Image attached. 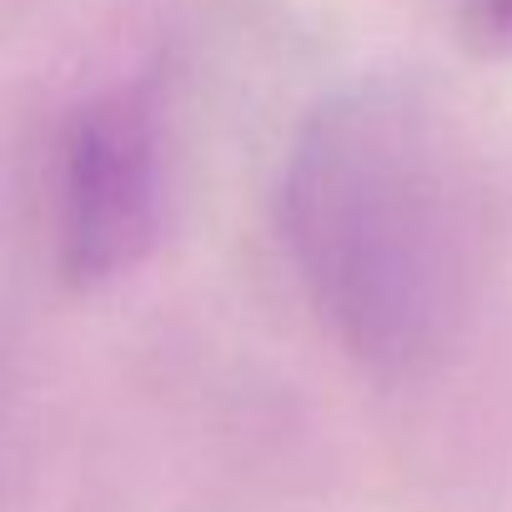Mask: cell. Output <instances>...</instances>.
<instances>
[{
  "mask_svg": "<svg viewBox=\"0 0 512 512\" xmlns=\"http://www.w3.org/2000/svg\"><path fill=\"white\" fill-rule=\"evenodd\" d=\"M277 226L332 337L372 377L407 382L457 337L482 262L467 156L402 86L327 96L292 136Z\"/></svg>",
  "mask_w": 512,
  "mask_h": 512,
  "instance_id": "cell-1",
  "label": "cell"
},
{
  "mask_svg": "<svg viewBox=\"0 0 512 512\" xmlns=\"http://www.w3.org/2000/svg\"><path fill=\"white\" fill-rule=\"evenodd\" d=\"M161 151L146 96L106 91L71 111L56 146V262L81 292L111 287L151 251Z\"/></svg>",
  "mask_w": 512,
  "mask_h": 512,
  "instance_id": "cell-2",
  "label": "cell"
},
{
  "mask_svg": "<svg viewBox=\"0 0 512 512\" xmlns=\"http://www.w3.org/2000/svg\"><path fill=\"white\" fill-rule=\"evenodd\" d=\"M472 21L487 36H512V0H472Z\"/></svg>",
  "mask_w": 512,
  "mask_h": 512,
  "instance_id": "cell-3",
  "label": "cell"
}]
</instances>
